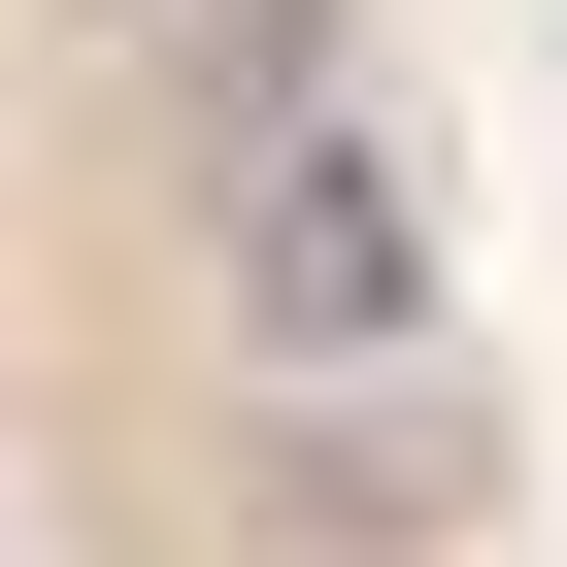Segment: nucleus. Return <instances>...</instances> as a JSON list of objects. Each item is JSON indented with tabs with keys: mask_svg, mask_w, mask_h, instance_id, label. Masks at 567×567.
I'll return each mask as SVG.
<instances>
[{
	"mask_svg": "<svg viewBox=\"0 0 567 567\" xmlns=\"http://www.w3.org/2000/svg\"><path fill=\"white\" fill-rule=\"evenodd\" d=\"M167 101H200V167H234V134H301V101H334V0H200V68H167Z\"/></svg>",
	"mask_w": 567,
	"mask_h": 567,
	"instance_id": "nucleus-2",
	"label": "nucleus"
},
{
	"mask_svg": "<svg viewBox=\"0 0 567 567\" xmlns=\"http://www.w3.org/2000/svg\"><path fill=\"white\" fill-rule=\"evenodd\" d=\"M200 267H234L267 368H401V334H434V167H401L368 101H301V134L200 167Z\"/></svg>",
	"mask_w": 567,
	"mask_h": 567,
	"instance_id": "nucleus-1",
	"label": "nucleus"
}]
</instances>
